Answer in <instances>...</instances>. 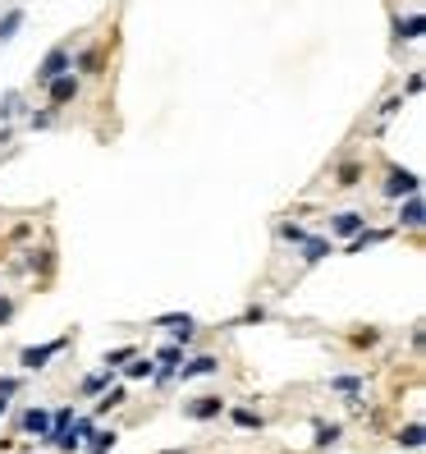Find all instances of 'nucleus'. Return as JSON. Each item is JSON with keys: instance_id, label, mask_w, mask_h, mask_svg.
<instances>
[{"instance_id": "f257e3e1", "label": "nucleus", "mask_w": 426, "mask_h": 454, "mask_svg": "<svg viewBox=\"0 0 426 454\" xmlns=\"http://www.w3.org/2000/svg\"><path fill=\"white\" fill-rule=\"evenodd\" d=\"M64 344H69V340H51V344H37V349H23V353H18V363H23L28 372H37V367H46V358L64 353Z\"/></svg>"}, {"instance_id": "f03ea898", "label": "nucleus", "mask_w": 426, "mask_h": 454, "mask_svg": "<svg viewBox=\"0 0 426 454\" xmlns=\"http://www.w3.org/2000/svg\"><path fill=\"white\" fill-rule=\"evenodd\" d=\"M64 69H69V51H64V46H55V51L46 55L42 64H37V83H51V79H60Z\"/></svg>"}, {"instance_id": "7ed1b4c3", "label": "nucleus", "mask_w": 426, "mask_h": 454, "mask_svg": "<svg viewBox=\"0 0 426 454\" xmlns=\"http://www.w3.org/2000/svg\"><path fill=\"white\" fill-rule=\"evenodd\" d=\"M46 88H51V106H64V101L79 96V79H74V74H60V79H51Z\"/></svg>"}, {"instance_id": "20e7f679", "label": "nucleus", "mask_w": 426, "mask_h": 454, "mask_svg": "<svg viewBox=\"0 0 426 454\" xmlns=\"http://www.w3.org/2000/svg\"><path fill=\"white\" fill-rule=\"evenodd\" d=\"M418 175H413V170H394L390 179H385V193H390V198H403V193H418Z\"/></svg>"}, {"instance_id": "39448f33", "label": "nucleus", "mask_w": 426, "mask_h": 454, "mask_svg": "<svg viewBox=\"0 0 426 454\" xmlns=\"http://www.w3.org/2000/svg\"><path fill=\"white\" fill-rule=\"evenodd\" d=\"M23 431H28V436H51V413H46V409H28L23 413Z\"/></svg>"}, {"instance_id": "423d86ee", "label": "nucleus", "mask_w": 426, "mask_h": 454, "mask_svg": "<svg viewBox=\"0 0 426 454\" xmlns=\"http://www.w3.org/2000/svg\"><path fill=\"white\" fill-rule=\"evenodd\" d=\"M156 326H166V331H174V340H183V344L192 340V317H188V312H183V317H179V312H174V317H161Z\"/></svg>"}, {"instance_id": "0eeeda50", "label": "nucleus", "mask_w": 426, "mask_h": 454, "mask_svg": "<svg viewBox=\"0 0 426 454\" xmlns=\"http://www.w3.org/2000/svg\"><path fill=\"white\" fill-rule=\"evenodd\" d=\"M216 358H211V353H202V358H192L188 367H179V376H183V381H192V376H211V372H216Z\"/></svg>"}, {"instance_id": "6e6552de", "label": "nucleus", "mask_w": 426, "mask_h": 454, "mask_svg": "<svg viewBox=\"0 0 426 454\" xmlns=\"http://www.w3.org/2000/svg\"><path fill=\"white\" fill-rule=\"evenodd\" d=\"M220 409H225V404H220V395H207V399L188 404V418H216Z\"/></svg>"}, {"instance_id": "1a4fd4ad", "label": "nucleus", "mask_w": 426, "mask_h": 454, "mask_svg": "<svg viewBox=\"0 0 426 454\" xmlns=\"http://www.w3.org/2000/svg\"><path fill=\"white\" fill-rule=\"evenodd\" d=\"M399 220H403L408 229H418V225H422V198H418V193H408V202H403Z\"/></svg>"}, {"instance_id": "9d476101", "label": "nucleus", "mask_w": 426, "mask_h": 454, "mask_svg": "<svg viewBox=\"0 0 426 454\" xmlns=\"http://www.w3.org/2000/svg\"><path fill=\"white\" fill-rule=\"evenodd\" d=\"M357 229H362V216H357V211H344V216H335V234L353 239Z\"/></svg>"}, {"instance_id": "9b49d317", "label": "nucleus", "mask_w": 426, "mask_h": 454, "mask_svg": "<svg viewBox=\"0 0 426 454\" xmlns=\"http://www.w3.org/2000/svg\"><path fill=\"white\" fill-rule=\"evenodd\" d=\"M394 441H399V446H408V450H418V446H422V441H426V431H422V422H408V427H403V431H399V436H394Z\"/></svg>"}, {"instance_id": "f8f14e48", "label": "nucleus", "mask_w": 426, "mask_h": 454, "mask_svg": "<svg viewBox=\"0 0 426 454\" xmlns=\"http://www.w3.org/2000/svg\"><path fill=\"white\" fill-rule=\"evenodd\" d=\"M422 28H426V18H422V14L399 18V37H408V42H418V37H422Z\"/></svg>"}, {"instance_id": "ddd939ff", "label": "nucleus", "mask_w": 426, "mask_h": 454, "mask_svg": "<svg viewBox=\"0 0 426 454\" xmlns=\"http://www.w3.org/2000/svg\"><path fill=\"white\" fill-rule=\"evenodd\" d=\"M18 23H23V9H9V14L0 18V42H9V37L18 33Z\"/></svg>"}, {"instance_id": "4468645a", "label": "nucleus", "mask_w": 426, "mask_h": 454, "mask_svg": "<svg viewBox=\"0 0 426 454\" xmlns=\"http://www.w3.org/2000/svg\"><path fill=\"white\" fill-rule=\"evenodd\" d=\"M326 253H330V244H326V239H303V257H307V262H321Z\"/></svg>"}, {"instance_id": "2eb2a0df", "label": "nucleus", "mask_w": 426, "mask_h": 454, "mask_svg": "<svg viewBox=\"0 0 426 454\" xmlns=\"http://www.w3.org/2000/svg\"><path fill=\"white\" fill-rule=\"evenodd\" d=\"M124 399H129V395H124V385H115V390H101V399H96V409H120Z\"/></svg>"}, {"instance_id": "dca6fc26", "label": "nucleus", "mask_w": 426, "mask_h": 454, "mask_svg": "<svg viewBox=\"0 0 426 454\" xmlns=\"http://www.w3.org/2000/svg\"><path fill=\"white\" fill-rule=\"evenodd\" d=\"M174 363H179V349L170 344V349H161V372H151V376H161V381H166V376L174 372Z\"/></svg>"}, {"instance_id": "f3484780", "label": "nucleus", "mask_w": 426, "mask_h": 454, "mask_svg": "<svg viewBox=\"0 0 426 454\" xmlns=\"http://www.w3.org/2000/svg\"><path fill=\"white\" fill-rule=\"evenodd\" d=\"M92 454H110V446H115V441H120V436H115V431H92Z\"/></svg>"}, {"instance_id": "a211bd4d", "label": "nucleus", "mask_w": 426, "mask_h": 454, "mask_svg": "<svg viewBox=\"0 0 426 454\" xmlns=\"http://www.w3.org/2000/svg\"><path fill=\"white\" fill-rule=\"evenodd\" d=\"M79 69L83 74H101V51H83L79 55Z\"/></svg>"}, {"instance_id": "6ab92c4d", "label": "nucleus", "mask_w": 426, "mask_h": 454, "mask_svg": "<svg viewBox=\"0 0 426 454\" xmlns=\"http://www.w3.org/2000/svg\"><path fill=\"white\" fill-rule=\"evenodd\" d=\"M335 441H340V427H316V450L335 446Z\"/></svg>"}, {"instance_id": "aec40b11", "label": "nucleus", "mask_w": 426, "mask_h": 454, "mask_svg": "<svg viewBox=\"0 0 426 454\" xmlns=\"http://www.w3.org/2000/svg\"><path fill=\"white\" fill-rule=\"evenodd\" d=\"M151 372H156V363H151V358H138V363H129V376H133V381H138V376H151Z\"/></svg>"}, {"instance_id": "412c9836", "label": "nucleus", "mask_w": 426, "mask_h": 454, "mask_svg": "<svg viewBox=\"0 0 426 454\" xmlns=\"http://www.w3.org/2000/svg\"><path fill=\"white\" fill-rule=\"evenodd\" d=\"M335 390H344V395H357V390H362V381H357V376H335Z\"/></svg>"}, {"instance_id": "4be33fe9", "label": "nucleus", "mask_w": 426, "mask_h": 454, "mask_svg": "<svg viewBox=\"0 0 426 454\" xmlns=\"http://www.w3.org/2000/svg\"><path fill=\"white\" fill-rule=\"evenodd\" d=\"M129 358H133V349H129V344H124V349L105 353V367H124V363H129Z\"/></svg>"}, {"instance_id": "5701e85b", "label": "nucleus", "mask_w": 426, "mask_h": 454, "mask_svg": "<svg viewBox=\"0 0 426 454\" xmlns=\"http://www.w3.org/2000/svg\"><path fill=\"white\" fill-rule=\"evenodd\" d=\"M280 234H284L289 244H303V239H307V234H303V225H280Z\"/></svg>"}, {"instance_id": "b1692460", "label": "nucleus", "mask_w": 426, "mask_h": 454, "mask_svg": "<svg viewBox=\"0 0 426 454\" xmlns=\"http://www.w3.org/2000/svg\"><path fill=\"white\" fill-rule=\"evenodd\" d=\"M234 422H238V427H261V418H257V413H248V409H238Z\"/></svg>"}, {"instance_id": "393cba45", "label": "nucleus", "mask_w": 426, "mask_h": 454, "mask_svg": "<svg viewBox=\"0 0 426 454\" xmlns=\"http://www.w3.org/2000/svg\"><path fill=\"white\" fill-rule=\"evenodd\" d=\"M83 390H87V395H101V390H105V376H87Z\"/></svg>"}, {"instance_id": "a878e982", "label": "nucleus", "mask_w": 426, "mask_h": 454, "mask_svg": "<svg viewBox=\"0 0 426 454\" xmlns=\"http://www.w3.org/2000/svg\"><path fill=\"white\" fill-rule=\"evenodd\" d=\"M18 390V381H14V376H0V395H5V399H9V395H14Z\"/></svg>"}, {"instance_id": "bb28decb", "label": "nucleus", "mask_w": 426, "mask_h": 454, "mask_svg": "<svg viewBox=\"0 0 426 454\" xmlns=\"http://www.w3.org/2000/svg\"><path fill=\"white\" fill-rule=\"evenodd\" d=\"M340 183H357V166H344L340 170Z\"/></svg>"}, {"instance_id": "cd10ccee", "label": "nucleus", "mask_w": 426, "mask_h": 454, "mask_svg": "<svg viewBox=\"0 0 426 454\" xmlns=\"http://www.w3.org/2000/svg\"><path fill=\"white\" fill-rule=\"evenodd\" d=\"M9 312H14V303H9V298H0V322H9Z\"/></svg>"}, {"instance_id": "c85d7f7f", "label": "nucleus", "mask_w": 426, "mask_h": 454, "mask_svg": "<svg viewBox=\"0 0 426 454\" xmlns=\"http://www.w3.org/2000/svg\"><path fill=\"white\" fill-rule=\"evenodd\" d=\"M5 409H9V399H5V395H0V418H5Z\"/></svg>"}, {"instance_id": "c756f323", "label": "nucleus", "mask_w": 426, "mask_h": 454, "mask_svg": "<svg viewBox=\"0 0 426 454\" xmlns=\"http://www.w3.org/2000/svg\"><path fill=\"white\" fill-rule=\"evenodd\" d=\"M166 454H188V450H166Z\"/></svg>"}, {"instance_id": "7c9ffc66", "label": "nucleus", "mask_w": 426, "mask_h": 454, "mask_svg": "<svg viewBox=\"0 0 426 454\" xmlns=\"http://www.w3.org/2000/svg\"><path fill=\"white\" fill-rule=\"evenodd\" d=\"M5 138H9V133H5V129H0V142H5Z\"/></svg>"}]
</instances>
